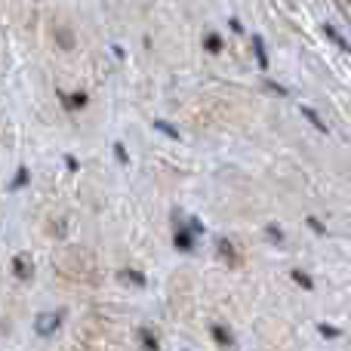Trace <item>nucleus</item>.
Returning <instances> with one entry per match:
<instances>
[{
	"instance_id": "f257e3e1",
	"label": "nucleus",
	"mask_w": 351,
	"mask_h": 351,
	"mask_svg": "<svg viewBox=\"0 0 351 351\" xmlns=\"http://www.w3.org/2000/svg\"><path fill=\"white\" fill-rule=\"evenodd\" d=\"M65 321V311H40L34 317V333L37 336H53Z\"/></svg>"
},
{
	"instance_id": "f03ea898",
	"label": "nucleus",
	"mask_w": 351,
	"mask_h": 351,
	"mask_svg": "<svg viewBox=\"0 0 351 351\" xmlns=\"http://www.w3.org/2000/svg\"><path fill=\"white\" fill-rule=\"evenodd\" d=\"M12 274H16L19 280H31V278H34V262H31L28 253L12 256Z\"/></svg>"
},
{
	"instance_id": "7ed1b4c3",
	"label": "nucleus",
	"mask_w": 351,
	"mask_h": 351,
	"mask_svg": "<svg viewBox=\"0 0 351 351\" xmlns=\"http://www.w3.org/2000/svg\"><path fill=\"white\" fill-rule=\"evenodd\" d=\"M194 234H197V228H194V225H191V228H179V231H176V237H173V243L188 253V250L194 247Z\"/></svg>"
},
{
	"instance_id": "20e7f679",
	"label": "nucleus",
	"mask_w": 351,
	"mask_h": 351,
	"mask_svg": "<svg viewBox=\"0 0 351 351\" xmlns=\"http://www.w3.org/2000/svg\"><path fill=\"white\" fill-rule=\"evenodd\" d=\"M204 49H206V53H213V56L222 53V37H219L216 31H206V34H204Z\"/></svg>"
},
{
	"instance_id": "39448f33",
	"label": "nucleus",
	"mask_w": 351,
	"mask_h": 351,
	"mask_svg": "<svg viewBox=\"0 0 351 351\" xmlns=\"http://www.w3.org/2000/svg\"><path fill=\"white\" fill-rule=\"evenodd\" d=\"M253 49H256V62H259V68H268V53H265V43H262L259 34H253Z\"/></svg>"
},
{
	"instance_id": "423d86ee",
	"label": "nucleus",
	"mask_w": 351,
	"mask_h": 351,
	"mask_svg": "<svg viewBox=\"0 0 351 351\" xmlns=\"http://www.w3.org/2000/svg\"><path fill=\"white\" fill-rule=\"evenodd\" d=\"M324 34H327L330 40H333L339 49H346V53H351V43L346 40V37H339V34H336V28H333V25H324Z\"/></svg>"
},
{
	"instance_id": "0eeeda50",
	"label": "nucleus",
	"mask_w": 351,
	"mask_h": 351,
	"mask_svg": "<svg viewBox=\"0 0 351 351\" xmlns=\"http://www.w3.org/2000/svg\"><path fill=\"white\" fill-rule=\"evenodd\" d=\"M299 111H302V117H305V121H311V123H315V127H317V133H330V130H327V123H324L321 117H317L315 111L308 108V105H302V108H299Z\"/></svg>"
},
{
	"instance_id": "6e6552de",
	"label": "nucleus",
	"mask_w": 351,
	"mask_h": 351,
	"mask_svg": "<svg viewBox=\"0 0 351 351\" xmlns=\"http://www.w3.org/2000/svg\"><path fill=\"white\" fill-rule=\"evenodd\" d=\"M213 339H216L219 346H234V336L228 333V327H219V324L213 327Z\"/></svg>"
},
{
	"instance_id": "1a4fd4ad",
	"label": "nucleus",
	"mask_w": 351,
	"mask_h": 351,
	"mask_svg": "<svg viewBox=\"0 0 351 351\" xmlns=\"http://www.w3.org/2000/svg\"><path fill=\"white\" fill-rule=\"evenodd\" d=\"M216 250H222V256H225V259H228V262H231V265H237V259H234V256H237V253H234V247H231V243H228V241H225V237H222V241H219V243H216Z\"/></svg>"
},
{
	"instance_id": "9d476101",
	"label": "nucleus",
	"mask_w": 351,
	"mask_h": 351,
	"mask_svg": "<svg viewBox=\"0 0 351 351\" xmlns=\"http://www.w3.org/2000/svg\"><path fill=\"white\" fill-rule=\"evenodd\" d=\"M290 278H293V280H296V284H299V287H302V290H311V287H315V284H311V278H308V274H305V271H293V274H290Z\"/></svg>"
},
{
	"instance_id": "9b49d317",
	"label": "nucleus",
	"mask_w": 351,
	"mask_h": 351,
	"mask_svg": "<svg viewBox=\"0 0 351 351\" xmlns=\"http://www.w3.org/2000/svg\"><path fill=\"white\" fill-rule=\"evenodd\" d=\"M154 127H158L164 136H170V139H179V133H176V127H170V123H164V121H154Z\"/></svg>"
},
{
	"instance_id": "f8f14e48",
	"label": "nucleus",
	"mask_w": 351,
	"mask_h": 351,
	"mask_svg": "<svg viewBox=\"0 0 351 351\" xmlns=\"http://www.w3.org/2000/svg\"><path fill=\"white\" fill-rule=\"evenodd\" d=\"M317 330H321V336H327V339H336V336H339V330L330 327V324H317Z\"/></svg>"
},
{
	"instance_id": "ddd939ff",
	"label": "nucleus",
	"mask_w": 351,
	"mask_h": 351,
	"mask_svg": "<svg viewBox=\"0 0 351 351\" xmlns=\"http://www.w3.org/2000/svg\"><path fill=\"white\" fill-rule=\"evenodd\" d=\"M28 176H31V173L22 167V170L16 173V182H12V188H22V185H28Z\"/></svg>"
},
{
	"instance_id": "4468645a",
	"label": "nucleus",
	"mask_w": 351,
	"mask_h": 351,
	"mask_svg": "<svg viewBox=\"0 0 351 351\" xmlns=\"http://www.w3.org/2000/svg\"><path fill=\"white\" fill-rule=\"evenodd\" d=\"M139 339H142V346H148V348H158V339H154V336L148 333V330H142V333H139Z\"/></svg>"
},
{
	"instance_id": "2eb2a0df",
	"label": "nucleus",
	"mask_w": 351,
	"mask_h": 351,
	"mask_svg": "<svg viewBox=\"0 0 351 351\" xmlns=\"http://www.w3.org/2000/svg\"><path fill=\"white\" fill-rule=\"evenodd\" d=\"M62 99H65V96H62ZM65 102H68V105H77V108H84V105H86V96H84V93H77V96L65 99Z\"/></svg>"
},
{
	"instance_id": "dca6fc26",
	"label": "nucleus",
	"mask_w": 351,
	"mask_h": 351,
	"mask_svg": "<svg viewBox=\"0 0 351 351\" xmlns=\"http://www.w3.org/2000/svg\"><path fill=\"white\" fill-rule=\"evenodd\" d=\"M114 154H117V160H121V164H130V158H127V148H123L121 142H117V145H114Z\"/></svg>"
},
{
	"instance_id": "f3484780",
	"label": "nucleus",
	"mask_w": 351,
	"mask_h": 351,
	"mask_svg": "<svg viewBox=\"0 0 351 351\" xmlns=\"http://www.w3.org/2000/svg\"><path fill=\"white\" fill-rule=\"evenodd\" d=\"M268 234H271V241H274V243H284V234H280L278 225H271V228H268Z\"/></svg>"
},
{
	"instance_id": "a211bd4d",
	"label": "nucleus",
	"mask_w": 351,
	"mask_h": 351,
	"mask_svg": "<svg viewBox=\"0 0 351 351\" xmlns=\"http://www.w3.org/2000/svg\"><path fill=\"white\" fill-rule=\"evenodd\" d=\"M127 274L130 280H133V284H139V287H145V278H142V274H136V271H123Z\"/></svg>"
},
{
	"instance_id": "6ab92c4d",
	"label": "nucleus",
	"mask_w": 351,
	"mask_h": 351,
	"mask_svg": "<svg viewBox=\"0 0 351 351\" xmlns=\"http://www.w3.org/2000/svg\"><path fill=\"white\" fill-rule=\"evenodd\" d=\"M308 225H311V228H315V231H317V234H327V228H324V225H321V222H317V219H311V216H308Z\"/></svg>"
},
{
	"instance_id": "aec40b11",
	"label": "nucleus",
	"mask_w": 351,
	"mask_h": 351,
	"mask_svg": "<svg viewBox=\"0 0 351 351\" xmlns=\"http://www.w3.org/2000/svg\"><path fill=\"white\" fill-rule=\"evenodd\" d=\"M348 3H351V0H348Z\"/></svg>"
}]
</instances>
